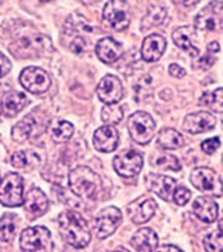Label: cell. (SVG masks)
Masks as SVG:
<instances>
[{"instance_id":"cell-12","label":"cell","mask_w":223,"mask_h":252,"mask_svg":"<svg viewBox=\"0 0 223 252\" xmlns=\"http://www.w3.org/2000/svg\"><path fill=\"white\" fill-rule=\"evenodd\" d=\"M195 27L200 31L219 32L222 29V1H212L195 17Z\"/></svg>"},{"instance_id":"cell-24","label":"cell","mask_w":223,"mask_h":252,"mask_svg":"<svg viewBox=\"0 0 223 252\" xmlns=\"http://www.w3.org/2000/svg\"><path fill=\"white\" fill-rule=\"evenodd\" d=\"M28 104L27 96L20 92H9L1 99V112L6 117L19 114Z\"/></svg>"},{"instance_id":"cell-10","label":"cell","mask_w":223,"mask_h":252,"mask_svg":"<svg viewBox=\"0 0 223 252\" xmlns=\"http://www.w3.org/2000/svg\"><path fill=\"white\" fill-rule=\"evenodd\" d=\"M116 173L123 178H133L140 173L143 167V157L135 150L125 151L116 155L113 161Z\"/></svg>"},{"instance_id":"cell-39","label":"cell","mask_w":223,"mask_h":252,"mask_svg":"<svg viewBox=\"0 0 223 252\" xmlns=\"http://www.w3.org/2000/svg\"><path fill=\"white\" fill-rule=\"evenodd\" d=\"M216 61H217V57H214L212 53L208 52L207 55H204L200 60V65L205 66L207 68H209V67H211L214 64V63H216Z\"/></svg>"},{"instance_id":"cell-29","label":"cell","mask_w":223,"mask_h":252,"mask_svg":"<svg viewBox=\"0 0 223 252\" xmlns=\"http://www.w3.org/2000/svg\"><path fill=\"white\" fill-rule=\"evenodd\" d=\"M150 163L153 167L159 170H172L180 171L181 164L176 157L165 152H155L150 158Z\"/></svg>"},{"instance_id":"cell-9","label":"cell","mask_w":223,"mask_h":252,"mask_svg":"<svg viewBox=\"0 0 223 252\" xmlns=\"http://www.w3.org/2000/svg\"><path fill=\"white\" fill-rule=\"evenodd\" d=\"M104 18L117 32H123L129 25V5L127 1L113 0L105 3L103 9Z\"/></svg>"},{"instance_id":"cell-18","label":"cell","mask_w":223,"mask_h":252,"mask_svg":"<svg viewBox=\"0 0 223 252\" xmlns=\"http://www.w3.org/2000/svg\"><path fill=\"white\" fill-rule=\"evenodd\" d=\"M95 53L104 64H113L123 55V46L112 37H105L96 44Z\"/></svg>"},{"instance_id":"cell-8","label":"cell","mask_w":223,"mask_h":252,"mask_svg":"<svg viewBox=\"0 0 223 252\" xmlns=\"http://www.w3.org/2000/svg\"><path fill=\"white\" fill-rule=\"evenodd\" d=\"M22 86L32 94H43L50 87V77L48 73L39 67H27L25 68L19 77Z\"/></svg>"},{"instance_id":"cell-6","label":"cell","mask_w":223,"mask_h":252,"mask_svg":"<svg viewBox=\"0 0 223 252\" xmlns=\"http://www.w3.org/2000/svg\"><path fill=\"white\" fill-rule=\"evenodd\" d=\"M0 203L9 208L24 203V184L19 174L9 172L0 181Z\"/></svg>"},{"instance_id":"cell-38","label":"cell","mask_w":223,"mask_h":252,"mask_svg":"<svg viewBox=\"0 0 223 252\" xmlns=\"http://www.w3.org/2000/svg\"><path fill=\"white\" fill-rule=\"evenodd\" d=\"M169 73L171 76L175 78H183L187 75V70L178 64H171L169 67Z\"/></svg>"},{"instance_id":"cell-17","label":"cell","mask_w":223,"mask_h":252,"mask_svg":"<svg viewBox=\"0 0 223 252\" xmlns=\"http://www.w3.org/2000/svg\"><path fill=\"white\" fill-rule=\"evenodd\" d=\"M120 136L117 129L113 125L100 126L94 133L93 143L95 149L103 153H111L119 146Z\"/></svg>"},{"instance_id":"cell-37","label":"cell","mask_w":223,"mask_h":252,"mask_svg":"<svg viewBox=\"0 0 223 252\" xmlns=\"http://www.w3.org/2000/svg\"><path fill=\"white\" fill-rule=\"evenodd\" d=\"M11 69V62L0 52V78L6 76Z\"/></svg>"},{"instance_id":"cell-21","label":"cell","mask_w":223,"mask_h":252,"mask_svg":"<svg viewBox=\"0 0 223 252\" xmlns=\"http://www.w3.org/2000/svg\"><path fill=\"white\" fill-rule=\"evenodd\" d=\"M166 40L159 33H152L143 40L141 55L142 58L147 63H153L159 61L165 52Z\"/></svg>"},{"instance_id":"cell-35","label":"cell","mask_w":223,"mask_h":252,"mask_svg":"<svg viewBox=\"0 0 223 252\" xmlns=\"http://www.w3.org/2000/svg\"><path fill=\"white\" fill-rule=\"evenodd\" d=\"M191 199V191L187 188L180 187L175 189L173 193V200L178 205H185Z\"/></svg>"},{"instance_id":"cell-16","label":"cell","mask_w":223,"mask_h":252,"mask_svg":"<svg viewBox=\"0 0 223 252\" xmlns=\"http://www.w3.org/2000/svg\"><path fill=\"white\" fill-rule=\"evenodd\" d=\"M146 187L164 201H172L176 181L171 176L151 173L146 176Z\"/></svg>"},{"instance_id":"cell-26","label":"cell","mask_w":223,"mask_h":252,"mask_svg":"<svg viewBox=\"0 0 223 252\" xmlns=\"http://www.w3.org/2000/svg\"><path fill=\"white\" fill-rule=\"evenodd\" d=\"M50 137L55 143H65L73 136L74 125L64 120H53L49 123Z\"/></svg>"},{"instance_id":"cell-1","label":"cell","mask_w":223,"mask_h":252,"mask_svg":"<svg viewBox=\"0 0 223 252\" xmlns=\"http://www.w3.org/2000/svg\"><path fill=\"white\" fill-rule=\"evenodd\" d=\"M60 231L64 240L76 249L85 248L91 241V230L86 220L74 210H67L58 218Z\"/></svg>"},{"instance_id":"cell-42","label":"cell","mask_w":223,"mask_h":252,"mask_svg":"<svg viewBox=\"0 0 223 252\" xmlns=\"http://www.w3.org/2000/svg\"><path fill=\"white\" fill-rule=\"evenodd\" d=\"M112 252H129V251L127 249H125L124 247H119V248H116V249L114 251H112Z\"/></svg>"},{"instance_id":"cell-25","label":"cell","mask_w":223,"mask_h":252,"mask_svg":"<svg viewBox=\"0 0 223 252\" xmlns=\"http://www.w3.org/2000/svg\"><path fill=\"white\" fill-rule=\"evenodd\" d=\"M37 127V122L35 116L32 114H28L24 117L23 121H20L17 123L11 129V136L12 140L23 143L26 142L31 138V136L35 132Z\"/></svg>"},{"instance_id":"cell-20","label":"cell","mask_w":223,"mask_h":252,"mask_svg":"<svg viewBox=\"0 0 223 252\" xmlns=\"http://www.w3.org/2000/svg\"><path fill=\"white\" fill-rule=\"evenodd\" d=\"M24 205L32 219H36L47 212L49 202L47 196L39 188H33L27 193L26 199H24Z\"/></svg>"},{"instance_id":"cell-11","label":"cell","mask_w":223,"mask_h":252,"mask_svg":"<svg viewBox=\"0 0 223 252\" xmlns=\"http://www.w3.org/2000/svg\"><path fill=\"white\" fill-rule=\"evenodd\" d=\"M122 222V213L116 207H107L95 219V233L99 239H106L115 232Z\"/></svg>"},{"instance_id":"cell-40","label":"cell","mask_w":223,"mask_h":252,"mask_svg":"<svg viewBox=\"0 0 223 252\" xmlns=\"http://www.w3.org/2000/svg\"><path fill=\"white\" fill-rule=\"evenodd\" d=\"M155 252H183L181 249H179L178 247L175 246H172V245H165V246H162L159 247L157 249Z\"/></svg>"},{"instance_id":"cell-34","label":"cell","mask_w":223,"mask_h":252,"mask_svg":"<svg viewBox=\"0 0 223 252\" xmlns=\"http://www.w3.org/2000/svg\"><path fill=\"white\" fill-rule=\"evenodd\" d=\"M11 165L16 169H24V167L29 165L28 152H26V151L15 152L11 157Z\"/></svg>"},{"instance_id":"cell-31","label":"cell","mask_w":223,"mask_h":252,"mask_svg":"<svg viewBox=\"0 0 223 252\" xmlns=\"http://www.w3.org/2000/svg\"><path fill=\"white\" fill-rule=\"evenodd\" d=\"M123 119V108L119 104L105 105L102 110V120L107 125L119 124Z\"/></svg>"},{"instance_id":"cell-15","label":"cell","mask_w":223,"mask_h":252,"mask_svg":"<svg viewBox=\"0 0 223 252\" xmlns=\"http://www.w3.org/2000/svg\"><path fill=\"white\" fill-rule=\"evenodd\" d=\"M217 119L210 112L201 111L185 116L183 128L190 134H200L211 129L216 126Z\"/></svg>"},{"instance_id":"cell-7","label":"cell","mask_w":223,"mask_h":252,"mask_svg":"<svg viewBox=\"0 0 223 252\" xmlns=\"http://www.w3.org/2000/svg\"><path fill=\"white\" fill-rule=\"evenodd\" d=\"M52 245V234L45 226H33L24 230L20 236V248L25 252H41Z\"/></svg>"},{"instance_id":"cell-43","label":"cell","mask_w":223,"mask_h":252,"mask_svg":"<svg viewBox=\"0 0 223 252\" xmlns=\"http://www.w3.org/2000/svg\"><path fill=\"white\" fill-rule=\"evenodd\" d=\"M184 3V5L185 6H189V5H190V3H192V5H193V3H199V1H192V2H183Z\"/></svg>"},{"instance_id":"cell-32","label":"cell","mask_w":223,"mask_h":252,"mask_svg":"<svg viewBox=\"0 0 223 252\" xmlns=\"http://www.w3.org/2000/svg\"><path fill=\"white\" fill-rule=\"evenodd\" d=\"M200 104L212 108L214 112L222 113V87L217 88L213 93H205L200 98Z\"/></svg>"},{"instance_id":"cell-3","label":"cell","mask_w":223,"mask_h":252,"mask_svg":"<svg viewBox=\"0 0 223 252\" xmlns=\"http://www.w3.org/2000/svg\"><path fill=\"white\" fill-rule=\"evenodd\" d=\"M50 49H53L50 38L35 32L19 37L9 46L10 53L19 58H38Z\"/></svg>"},{"instance_id":"cell-41","label":"cell","mask_w":223,"mask_h":252,"mask_svg":"<svg viewBox=\"0 0 223 252\" xmlns=\"http://www.w3.org/2000/svg\"><path fill=\"white\" fill-rule=\"evenodd\" d=\"M207 49H208V52H210V53L217 54V53L220 52V45H219V43H217V41H212V43H210L207 46Z\"/></svg>"},{"instance_id":"cell-13","label":"cell","mask_w":223,"mask_h":252,"mask_svg":"<svg viewBox=\"0 0 223 252\" xmlns=\"http://www.w3.org/2000/svg\"><path fill=\"white\" fill-rule=\"evenodd\" d=\"M97 95L104 104H119L124 96L123 84H122L121 79L114 75H106L100 79L98 84Z\"/></svg>"},{"instance_id":"cell-5","label":"cell","mask_w":223,"mask_h":252,"mask_svg":"<svg viewBox=\"0 0 223 252\" xmlns=\"http://www.w3.org/2000/svg\"><path fill=\"white\" fill-rule=\"evenodd\" d=\"M190 181L202 193L217 197L222 196L221 176L210 167H195L191 172Z\"/></svg>"},{"instance_id":"cell-2","label":"cell","mask_w":223,"mask_h":252,"mask_svg":"<svg viewBox=\"0 0 223 252\" xmlns=\"http://www.w3.org/2000/svg\"><path fill=\"white\" fill-rule=\"evenodd\" d=\"M68 182L74 194L82 199H94L103 188L100 176L88 166L84 165L70 171Z\"/></svg>"},{"instance_id":"cell-22","label":"cell","mask_w":223,"mask_h":252,"mask_svg":"<svg viewBox=\"0 0 223 252\" xmlns=\"http://www.w3.org/2000/svg\"><path fill=\"white\" fill-rule=\"evenodd\" d=\"M192 211L201 221L212 223L217 220L219 214V205L209 196H199L192 204Z\"/></svg>"},{"instance_id":"cell-28","label":"cell","mask_w":223,"mask_h":252,"mask_svg":"<svg viewBox=\"0 0 223 252\" xmlns=\"http://www.w3.org/2000/svg\"><path fill=\"white\" fill-rule=\"evenodd\" d=\"M166 15L167 12L164 7L159 5L150 6L149 9H147L146 15L144 16V18L142 19L141 31L145 32L147 29L159 26V25L163 24L164 19L166 18Z\"/></svg>"},{"instance_id":"cell-33","label":"cell","mask_w":223,"mask_h":252,"mask_svg":"<svg viewBox=\"0 0 223 252\" xmlns=\"http://www.w3.org/2000/svg\"><path fill=\"white\" fill-rule=\"evenodd\" d=\"M203 246L207 252H222V233L220 231H214L207 234L203 239Z\"/></svg>"},{"instance_id":"cell-4","label":"cell","mask_w":223,"mask_h":252,"mask_svg":"<svg viewBox=\"0 0 223 252\" xmlns=\"http://www.w3.org/2000/svg\"><path fill=\"white\" fill-rule=\"evenodd\" d=\"M127 127L132 140L141 145H145L152 141L157 132V124L153 117L142 111L129 116Z\"/></svg>"},{"instance_id":"cell-23","label":"cell","mask_w":223,"mask_h":252,"mask_svg":"<svg viewBox=\"0 0 223 252\" xmlns=\"http://www.w3.org/2000/svg\"><path fill=\"white\" fill-rule=\"evenodd\" d=\"M159 245L158 234L150 228L136 231L131 240V246L136 252H153Z\"/></svg>"},{"instance_id":"cell-27","label":"cell","mask_w":223,"mask_h":252,"mask_svg":"<svg viewBox=\"0 0 223 252\" xmlns=\"http://www.w3.org/2000/svg\"><path fill=\"white\" fill-rule=\"evenodd\" d=\"M158 143L164 150H176L184 145L182 134L174 128H162L158 134Z\"/></svg>"},{"instance_id":"cell-19","label":"cell","mask_w":223,"mask_h":252,"mask_svg":"<svg viewBox=\"0 0 223 252\" xmlns=\"http://www.w3.org/2000/svg\"><path fill=\"white\" fill-rule=\"evenodd\" d=\"M172 39L174 44L184 52L190 54L192 57L199 56L200 50L195 46L196 32L195 28L192 26L179 27L172 33Z\"/></svg>"},{"instance_id":"cell-30","label":"cell","mask_w":223,"mask_h":252,"mask_svg":"<svg viewBox=\"0 0 223 252\" xmlns=\"http://www.w3.org/2000/svg\"><path fill=\"white\" fill-rule=\"evenodd\" d=\"M18 217L14 213L7 212L0 219V240L10 242L15 239Z\"/></svg>"},{"instance_id":"cell-14","label":"cell","mask_w":223,"mask_h":252,"mask_svg":"<svg viewBox=\"0 0 223 252\" xmlns=\"http://www.w3.org/2000/svg\"><path fill=\"white\" fill-rule=\"evenodd\" d=\"M158 204L153 197L143 195L127 205V213L135 224H143L149 221L157 211Z\"/></svg>"},{"instance_id":"cell-36","label":"cell","mask_w":223,"mask_h":252,"mask_svg":"<svg viewBox=\"0 0 223 252\" xmlns=\"http://www.w3.org/2000/svg\"><path fill=\"white\" fill-rule=\"evenodd\" d=\"M221 142L218 137H212L209 138V140H205L203 143L201 144V149L204 153L207 154H213L216 151L220 148Z\"/></svg>"}]
</instances>
